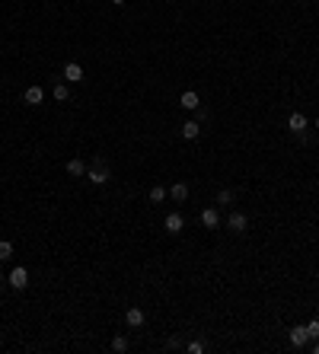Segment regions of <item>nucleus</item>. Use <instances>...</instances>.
<instances>
[{
  "instance_id": "7",
  "label": "nucleus",
  "mask_w": 319,
  "mask_h": 354,
  "mask_svg": "<svg viewBox=\"0 0 319 354\" xmlns=\"http://www.w3.org/2000/svg\"><path fill=\"white\" fill-rule=\"evenodd\" d=\"M230 230H236V233H246V227H249V220H246V214H240V211H233L230 214Z\"/></svg>"
},
{
  "instance_id": "12",
  "label": "nucleus",
  "mask_w": 319,
  "mask_h": 354,
  "mask_svg": "<svg viewBox=\"0 0 319 354\" xmlns=\"http://www.w3.org/2000/svg\"><path fill=\"white\" fill-rule=\"evenodd\" d=\"M198 134H201V125H198V121H185V125H182V138H185V141H195Z\"/></svg>"
},
{
  "instance_id": "17",
  "label": "nucleus",
  "mask_w": 319,
  "mask_h": 354,
  "mask_svg": "<svg viewBox=\"0 0 319 354\" xmlns=\"http://www.w3.org/2000/svg\"><path fill=\"white\" fill-rule=\"evenodd\" d=\"M10 255H13V243H10V240H0V258L6 262Z\"/></svg>"
},
{
  "instance_id": "9",
  "label": "nucleus",
  "mask_w": 319,
  "mask_h": 354,
  "mask_svg": "<svg viewBox=\"0 0 319 354\" xmlns=\"http://www.w3.org/2000/svg\"><path fill=\"white\" fill-rule=\"evenodd\" d=\"M23 99L29 102V106H38V102L45 99V93H42V86H29V90L23 93Z\"/></svg>"
},
{
  "instance_id": "1",
  "label": "nucleus",
  "mask_w": 319,
  "mask_h": 354,
  "mask_svg": "<svg viewBox=\"0 0 319 354\" xmlns=\"http://www.w3.org/2000/svg\"><path fill=\"white\" fill-rule=\"evenodd\" d=\"M86 179H90L93 185H106V182H108V169H106V163H103V160H96V166L86 169Z\"/></svg>"
},
{
  "instance_id": "8",
  "label": "nucleus",
  "mask_w": 319,
  "mask_h": 354,
  "mask_svg": "<svg viewBox=\"0 0 319 354\" xmlns=\"http://www.w3.org/2000/svg\"><path fill=\"white\" fill-rule=\"evenodd\" d=\"M64 80H71V83H80V80H83V67H80L77 61H71V64L64 67Z\"/></svg>"
},
{
  "instance_id": "13",
  "label": "nucleus",
  "mask_w": 319,
  "mask_h": 354,
  "mask_svg": "<svg viewBox=\"0 0 319 354\" xmlns=\"http://www.w3.org/2000/svg\"><path fill=\"white\" fill-rule=\"evenodd\" d=\"M169 195H173L176 201H185L188 198V185H185V182H176V185L169 188Z\"/></svg>"
},
{
  "instance_id": "18",
  "label": "nucleus",
  "mask_w": 319,
  "mask_h": 354,
  "mask_svg": "<svg viewBox=\"0 0 319 354\" xmlns=\"http://www.w3.org/2000/svg\"><path fill=\"white\" fill-rule=\"evenodd\" d=\"M112 351L125 354V351H128V338H125V335H118V338H115V342H112Z\"/></svg>"
},
{
  "instance_id": "14",
  "label": "nucleus",
  "mask_w": 319,
  "mask_h": 354,
  "mask_svg": "<svg viewBox=\"0 0 319 354\" xmlns=\"http://www.w3.org/2000/svg\"><path fill=\"white\" fill-rule=\"evenodd\" d=\"M67 173L71 176H86V163L83 160H71L67 163Z\"/></svg>"
},
{
  "instance_id": "5",
  "label": "nucleus",
  "mask_w": 319,
  "mask_h": 354,
  "mask_svg": "<svg viewBox=\"0 0 319 354\" xmlns=\"http://www.w3.org/2000/svg\"><path fill=\"white\" fill-rule=\"evenodd\" d=\"M144 319H147V316H144V310H141V306H131V310L125 313V322L131 325V329H141V325H144Z\"/></svg>"
},
{
  "instance_id": "23",
  "label": "nucleus",
  "mask_w": 319,
  "mask_h": 354,
  "mask_svg": "<svg viewBox=\"0 0 319 354\" xmlns=\"http://www.w3.org/2000/svg\"><path fill=\"white\" fill-rule=\"evenodd\" d=\"M313 351H316V354H319V342H316V345H313Z\"/></svg>"
},
{
  "instance_id": "22",
  "label": "nucleus",
  "mask_w": 319,
  "mask_h": 354,
  "mask_svg": "<svg viewBox=\"0 0 319 354\" xmlns=\"http://www.w3.org/2000/svg\"><path fill=\"white\" fill-rule=\"evenodd\" d=\"M112 3H115V6H121V3H128V0H112Z\"/></svg>"
},
{
  "instance_id": "10",
  "label": "nucleus",
  "mask_w": 319,
  "mask_h": 354,
  "mask_svg": "<svg viewBox=\"0 0 319 354\" xmlns=\"http://www.w3.org/2000/svg\"><path fill=\"white\" fill-rule=\"evenodd\" d=\"M201 223H205L208 230H214L217 223H220V217H217V211H214V208H205V211H201Z\"/></svg>"
},
{
  "instance_id": "3",
  "label": "nucleus",
  "mask_w": 319,
  "mask_h": 354,
  "mask_svg": "<svg viewBox=\"0 0 319 354\" xmlns=\"http://www.w3.org/2000/svg\"><path fill=\"white\" fill-rule=\"evenodd\" d=\"M163 227H166V233H182V230H185V217H182L179 211H173V214H166Z\"/></svg>"
},
{
  "instance_id": "4",
  "label": "nucleus",
  "mask_w": 319,
  "mask_h": 354,
  "mask_svg": "<svg viewBox=\"0 0 319 354\" xmlns=\"http://www.w3.org/2000/svg\"><path fill=\"white\" fill-rule=\"evenodd\" d=\"M307 342H310L307 325H294V329H290V345H294V348H303Z\"/></svg>"
},
{
  "instance_id": "21",
  "label": "nucleus",
  "mask_w": 319,
  "mask_h": 354,
  "mask_svg": "<svg viewBox=\"0 0 319 354\" xmlns=\"http://www.w3.org/2000/svg\"><path fill=\"white\" fill-rule=\"evenodd\" d=\"M201 351H205V345H201V342H192V345H188V354H201Z\"/></svg>"
},
{
  "instance_id": "16",
  "label": "nucleus",
  "mask_w": 319,
  "mask_h": 354,
  "mask_svg": "<svg viewBox=\"0 0 319 354\" xmlns=\"http://www.w3.org/2000/svg\"><path fill=\"white\" fill-rule=\"evenodd\" d=\"M163 198H166V188H163V185H153V188H150V201L160 204Z\"/></svg>"
},
{
  "instance_id": "24",
  "label": "nucleus",
  "mask_w": 319,
  "mask_h": 354,
  "mask_svg": "<svg viewBox=\"0 0 319 354\" xmlns=\"http://www.w3.org/2000/svg\"><path fill=\"white\" fill-rule=\"evenodd\" d=\"M316 131H319V118H316Z\"/></svg>"
},
{
  "instance_id": "15",
  "label": "nucleus",
  "mask_w": 319,
  "mask_h": 354,
  "mask_svg": "<svg viewBox=\"0 0 319 354\" xmlns=\"http://www.w3.org/2000/svg\"><path fill=\"white\" fill-rule=\"evenodd\" d=\"M54 99H58V102H67V99H71V90H67L64 83H54Z\"/></svg>"
},
{
  "instance_id": "11",
  "label": "nucleus",
  "mask_w": 319,
  "mask_h": 354,
  "mask_svg": "<svg viewBox=\"0 0 319 354\" xmlns=\"http://www.w3.org/2000/svg\"><path fill=\"white\" fill-rule=\"evenodd\" d=\"M179 102H182V108H198L201 106V99H198V93H195V90H185Z\"/></svg>"
},
{
  "instance_id": "19",
  "label": "nucleus",
  "mask_w": 319,
  "mask_h": 354,
  "mask_svg": "<svg viewBox=\"0 0 319 354\" xmlns=\"http://www.w3.org/2000/svg\"><path fill=\"white\" fill-rule=\"evenodd\" d=\"M307 332H310V338H319V319H310V322H307Z\"/></svg>"
},
{
  "instance_id": "20",
  "label": "nucleus",
  "mask_w": 319,
  "mask_h": 354,
  "mask_svg": "<svg viewBox=\"0 0 319 354\" xmlns=\"http://www.w3.org/2000/svg\"><path fill=\"white\" fill-rule=\"evenodd\" d=\"M233 201V192H230V188H223L220 195H217V204H230Z\"/></svg>"
},
{
  "instance_id": "6",
  "label": "nucleus",
  "mask_w": 319,
  "mask_h": 354,
  "mask_svg": "<svg viewBox=\"0 0 319 354\" xmlns=\"http://www.w3.org/2000/svg\"><path fill=\"white\" fill-rule=\"evenodd\" d=\"M307 125H310L307 115H300V112H294V115L287 118V128H290L294 134H303V131H307Z\"/></svg>"
},
{
  "instance_id": "2",
  "label": "nucleus",
  "mask_w": 319,
  "mask_h": 354,
  "mask_svg": "<svg viewBox=\"0 0 319 354\" xmlns=\"http://www.w3.org/2000/svg\"><path fill=\"white\" fill-rule=\"evenodd\" d=\"M6 281H10V287H13V290H23L26 284H29V271H26L23 265H16V268L10 271V278H6Z\"/></svg>"
}]
</instances>
